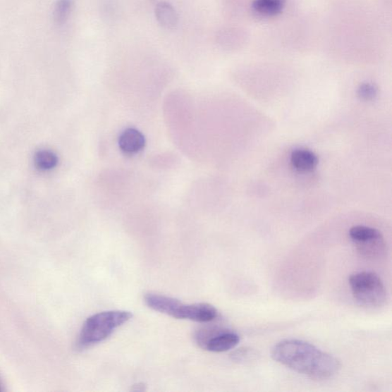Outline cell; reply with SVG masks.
Wrapping results in <instances>:
<instances>
[{
  "label": "cell",
  "instance_id": "6",
  "mask_svg": "<svg viewBox=\"0 0 392 392\" xmlns=\"http://www.w3.org/2000/svg\"><path fill=\"white\" fill-rule=\"evenodd\" d=\"M239 342L240 336L236 333L223 329L209 338L203 349L212 353H224L235 348Z\"/></svg>",
  "mask_w": 392,
  "mask_h": 392
},
{
  "label": "cell",
  "instance_id": "8",
  "mask_svg": "<svg viewBox=\"0 0 392 392\" xmlns=\"http://www.w3.org/2000/svg\"><path fill=\"white\" fill-rule=\"evenodd\" d=\"M219 317V312L215 307L204 302L187 305L185 319L191 321L207 324L214 321Z\"/></svg>",
  "mask_w": 392,
  "mask_h": 392
},
{
  "label": "cell",
  "instance_id": "13",
  "mask_svg": "<svg viewBox=\"0 0 392 392\" xmlns=\"http://www.w3.org/2000/svg\"><path fill=\"white\" fill-rule=\"evenodd\" d=\"M75 0H58L54 8V20L58 25H64L73 11Z\"/></svg>",
  "mask_w": 392,
  "mask_h": 392
},
{
  "label": "cell",
  "instance_id": "11",
  "mask_svg": "<svg viewBox=\"0 0 392 392\" xmlns=\"http://www.w3.org/2000/svg\"><path fill=\"white\" fill-rule=\"evenodd\" d=\"M255 13L264 16L279 14L284 6L283 0H255L252 4Z\"/></svg>",
  "mask_w": 392,
  "mask_h": 392
},
{
  "label": "cell",
  "instance_id": "12",
  "mask_svg": "<svg viewBox=\"0 0 392 392\" xmlns=\"http://www.w3.org/2000/svg\"><path fill=\"white\" fill-rule=\"evenodd\" d=\"M34 164L39 171H49L57 166L59 158L51 150L40 149L35 154Z\"/></svg>",
  "mask_w": 392,
  "mask_h": 392
},
{
  "label": "cell",
  "instance_id": "16",
  "mask_svg": "<svg viewBox=\"0 0 392 392\" xmlns=\"http://www.w3.org/2000/svg\"><path fill=\"white\" fill-rule=\"evenodd\" d=\"M146 385L145 383H137V384L133 385L131 388V391H146Z\"/></svg>",
  "mask_w": 392,
  "mask_h": 392
},
{
  "label": "cell",
  "instance_id": "5",
  "mask_svg": "<svg viewBox=\"0 0 392 392\" xmlns=\"http://www.w3.org/2000/svg\"><path fill=\"white\" fill-rule=\"evenodd\" d=\"M145 301L149 308L173 318L183 304L179 300L154 293L146 294Z\"/></svg>",
  "mask_w": 392,
  "mask_h": 392
},
{
  "label": "cell",
  "instance_id": "2",
  "mask_svg": "<svg viewBox=\"0 0 392 392\" xmlns=\"http://www.w3.org/2000/svg\"><path fill=\"white\" fill-rule=\"evenodd\" d=\"M132 317L129 311L111 310L87 318L78 336V349L85 350L104 341Z\"/></svg>",
  "mask_w": 392,
  "mask_h": 392
},
{
  "label": "cell",
  "instance_id": "14",
  "mask_svg": "<svg viewBox=\"0 0 392 392\" xmlns=\"http://www.w3.org/2000/svg\"><path fill=\"white\" fill-rule=\"evenodd\" d=\"M257 357V353L250 348H240L231 354V359L237 362H251Z\"/></svg>",
  "mask_w": 392,
  "mask_h": 392
},
{
  "label": "cell",
  "instance_id": "7",
  "mask_svg": "<svg viewBox=\"0 0 392 392\" xmlns=\"http://www.w3.org/2000/svg\"><path fill=\"white\" fill-rule=\"evenodd\" d=\"M118 145L123 153L133 155L145 147L146 140L144 135L137 129L128 128L121 133Z\"/></svg>",
  "mask_w": 392,
  "mask_h": 392
},
{
  "label": "cell",
  "instance_id": "4",
  "mask_svg": "<svg viewBox=\"0 0 392 392\" xmlns=\"http://www.w3.org/2000/svg\"><path fill=\"white\" fill-rule=\"evenodd\" d=\"M350 237L356 250L368 259H379L386 252V244L380 231L364 226H355L350 230Z\"/></svg>",
  "mask_w": 392,
  "mask_h": 392
},
{
  "label": "cell",
  "instance_id": "3",
  "mask_svg": "<svg viewBox=\"0 0 392 392\" xmlns=\"http://www.w3.org/2000/svg\"><path fill=\"white\" fill-rule=\"evenodd\" d=\"M353 296L364 307L375 309L386 305L387 291L384 283L376 273L361 271L349 278Z\"/></svg>",
  "mask_w": 392,
  "mask_h": 392
},
{
  "label": "cell",
  "instance_id": "9",
  "mask_svg": "<svg viewBox=\"0 0 392 392\" xmlns=\"http://www.w3.org/2000/svg\"><path fill=\"white\" fill-rule=\"evenodd\" d=\"M290 161L293 167L299 172L314 171L318 164V158L314 153L306 149H298L291 154Z\"/></svg>",
  "mask_w": 392,
  "mask_h": 392
},
{
  "label": "cell",
  "instance_id": "10",
  "mask_svg": "<svg viewBox=\"0 0 392 392\" xmlns=\"http://www.w3.org/2000/svg\"><path fill=\"white\" fill-rule=\"evenodd\" d=\"M155 16L158 23L168 30H174L179 23V16L175 8L167 2L157 4L155 7Z\"/></svg>",
  "mask_w": 392,
  "mask_h": 392
},
{
  "label": "cell",
  "instance_id": "1",
  "mask_svg": "<svg viewBox=\"0 0 392 392\" xmlns=\"http://www.w3.org/2000/svg\"><path fill=\"white\" fill-rule=\"evenodd\" d=\"M272 357L284 367L314 380L333 378L341 368L335 356L313 344L299 340H286L275 345Z\"/></svg>",
  "mask_w": 392,
  "mask_h": 392
},
{
  "label": "cell",
  "instance_id": "15",
  "mask_svg": "<svg viewBox=\"0 0 392 392\" xmlns=\"http://www.w3.org/2000/svg\"><path fill=\"white\" fill-rule=\"evenodd\" d=\"M376 94V88L370 84H363L359 89V95L364 100L373 99Z\"/></svg>",
  "mask_w": 392,
  "mask_h": 392
},
{
  "label": "cell",
  "instance_id": "17",
  "mask_svg": "<svg viewBox=\"0 0 392 392\" xmlns=\"http://www.w3.org/2000/svg\"><path fill=\"white\" fill-rule=\"evenodd\" d=\"M0 391H1V388H0Z\"/></svg>",
  "mask_w": 392,
  "mask_h": 392
}]
</instances>
